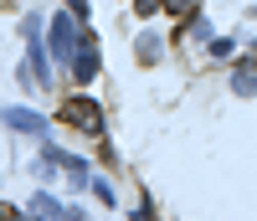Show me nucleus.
Returning a JSON list of instances; mask_svg holds the SVG:
<instances>
[{"mask_svg": "<svg viewBox=\"0 0 257 221\" xmlns=\"http://www.w3.org/2000/svg\"><path fill=\"white\" fill-rule=\"evenodd\" d=\"M16 221H36V216H16Z\"/></svg>", "mask_w": 257, "mask_h": 221, "instance_id": "obj_12", "label": "nucleus"}, {"mask_svg": "<svg viewBox=\"0 0 257 221\" xmlns=\"http://www.w3.org/2000/svg\"><path fill=\"white\" fill-rule=\"evenodd\" d=\"M72 77H82V82L98 77V47H93L88 36H82V47H77V57H72Z\"/></svg>", "mask_w": 257, "mask_h": 221, "instance_id": "obj_5", "label": "nucleus"}, {"mask_svg": "<svg viewBox=\"0 0 257 221\" xmlns=\"http://www.w3.org/2000/svg\"><path fill=\"white\" fill-rule=\"evenodd\" d=\"M6 124L11 129H21V134H47V119H41V114H31V108H11V114H6Z\"/></svg>", "mask_w": 257, "mask_h": 221, "instance_id": "obj_4", "label": "nucleus"}, {"mask_svg": "<svg viewBox=\"0 0 257 221\" xmlns=\"http://www.w3.org/2000/svg\"><path fill=\"white\" fill-rule=\"evenodd\" d=\"M231 93H242V98L257 93V57H247V62H237V67H231Z\"/></svg>", "mask_w": 257, "mask_h": 221, "instance_id": "obj_3", "label": "nucleus"}, {"mask_svg": "<svg viewBox=\"0 0 257 221\" xmlns=\"http://www.w3.org/2000/svg\"><path fill=\"white\" fill-rule=\"evenodd\" d=\"M67 221H88V216H77V211H67Z\"/></svg>", "mask_w": 257, "mask_h": 221, "instance_id": "obj_11", "label": "nucleus"}, {"mask_svg": "<svg viewBox=\"0 0 257 221\" xmlns=\"http://www.w3.org/2000/svg\"><path fill=\"white\" fill-rule=\"evenodd\" d=\"M31 211L36 216H52V221H67V206H57L52 195H31Z\"/></svg>", "mask_w": 257, "mask_h": 221, "instance_id": "obj_6", "label": "nucleus"}, {"mask_svg": "<svg viewBox=\"0 0 257 221\" xmlns=\"http://www.w3.org/2000/svg\"><path fill=\"white\" fill-rule=\"evenodd\" d=\"M165 6H170V16H190V11H196V0H165Z\"/></svg>", "mask_w": 257, "mask_h": 221, "instance_id": "obj_9", "label": "nucleus"}, {"mask_svg": "<svg viewBox=\"0 0 257 221\" xmlns=\"http://www.w3.org/2000/svg\"><path fill=\"white\" fill-rule=\"evenodd\" d=\"M62 119H67L72 129H88V134H103V108L93 98H67L62 103Z\"/></svg>", "mask_w": 257, "mask_h": 221, "instance_id": "obj_1", "label": "nucleus"}, {"mask_svg": "<svg viewBox=\"0 0 257 221\" xmlns=\"http://www.w3.org/2000/svg\"><path fill=\"white\" fill-rule=\"evenodd\" d=\"M190 36H196V41H206V36H211V26H206V21H190V26L180 31V41H190Z\"/></svg>", "mask_w": 257, "mask_h": 221, "instance_id": "obj_7", "label": "nucleus"}, {"mask_svg": "<svg viewBox=\"0 0 257 221\" xmlns=\"http://www.w3.org/2000/svg\"><path fill=\"white\" fill-rule=\"evenodd\" d=\"M77 47H82V36H77V21L57 16V21H52V57H57V62H72V57H77Z\"/></svg>", "mask_w": 257, "mask_h": 221, "instance_id": "obj_2", "label": "nucleus"}, {"mask_svg": "<svg viewBox=\"0 0 257 221\" xmlns=\"http://www.w3.org/2000/svg\"><path fill=\"white\" fill-rule=\"evenodd\" d=\"M67 6H72V16H88V0H67Z\"/></svg>", "mask_w": 257, "mask_h": 221, "instance_id": "obj_10", "label": "nucleus"}, {"mask_svg": "<svg viewBox=\"0 0 257 221\" xmlns=\"http://www.w3.org/2000/svg\"><path fill=\"white\" fill-rule=\"evenodd\" d=\"M139 57L155 62V57H160V41H155V36H139Z\"/></svg>", "mask_w": 257, "mask_h": 221, "instance_id": "obj_8", "label": "nucleus"}]
</instances>
